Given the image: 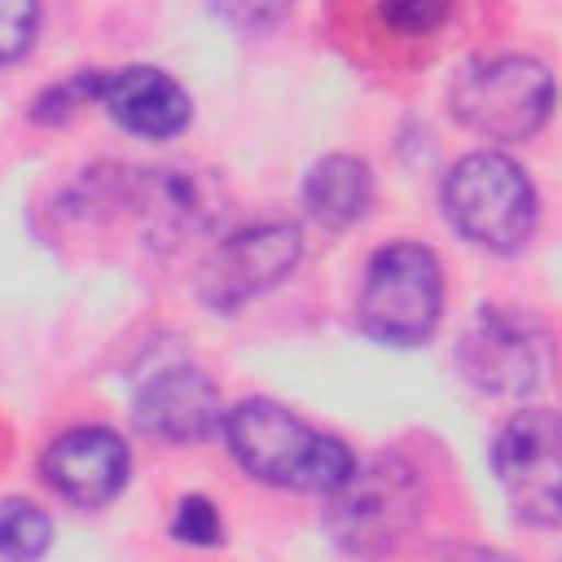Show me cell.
<instances>
[{"label": "cell", "instance_id": "obj_12", "mask_svg": "<svg viewBox=\"0 0 562 562\" xmlns=\"http://www.w3.org/2000/svg\"><path fill=\"white\" fill-rule=\"evenodd\" d=\"M97 105L132 136L145 140H171L189 127L193 101L189 92L158 66H123V70H101L97 83Z\"/></svg>", "mask_w": 562, "mask_h": 562}, {"label": "cell", "instance_id": "obj_18", "mask_svg": "<svg viewBox=\"0 0 562 562\" xmlns=\"http://www.w3.org/2000/svg\"><path fill=\"white\" fill-rule=\"evenodd\" d=\"M40 31V0H0V66L18 61Z\"/></svg>", "mask_w": 562, "mask_h": 562}, {"label": "cell", "instance_id": "obj_4", "mask_svg": "<svg viewBox=\"0 0 562 562\" xmlns=\"http://www.w3.org/2000/svg\"><path fill=\"white\" fill-rule=\"evenodd\" d=\"M443 316V268L422 241H386L360 285V329L391 347H417Z\"/></svg>", "mask_w": 562, "mask_h": 562}, {"label": "cell", "instance_id": "obj_15", "mask_svg": "<svg viewBox=\"0 0 562 562\" xmlns=\"http://www.w3.org/2000/svg\"><path fill=\"white\" fill-rule=\"evenodd\" d=\"M97 83H101V70H75L70 79H61V83H53V88H44V92L35 97L31 119L44 123V127L75 119L88 101H97Z\"/></svg>", "mask_w": 562, "mask_h": 562}, {"label": "cell", "instance_id": "obj_1", "mask_svg": "<svg viewBox=\"0 0 562 562\" xmlns=\"http://www.w3.org/2000/svg\"><path fill=\"white\" fill-rule=\"evenodd\" d=\"M220 430H224L237 465L250 479L272 483V487L334 496L356 474V452L342 439L307 426L277 400L255 395V400L233 404L224 413Z\"/></svg>", "mask_w": 562, "mask_h": 562}, {"label": "cell", "instance_id": "obj_19", "mask_svg": "<svg viewBox=\"0 0 562 562\" xmlns=\"http://www.w3.org/2000/svg\"><path fill=\"white\" fill-rule=\"evenodd\" d=\"M171 536L184 540V544H220V514L206 496H184L176 505V518H171Z\"/></svg>", "mask_w": 562, "mask_h": 562}, {"label": "cell", "instance_id": "obj_9", "mask_svg": "<svg viewBox=\"0 0 562 562\" xmlns=\"http://www.w3.org/2000/svg\"><path fill=\"white\" fill-rule=\"evenodd\" d=\"M123 206L136 211L145 237L154 246H184L189 237H206L224 211V184L198 167H140L127 171Z\"/></svg>", "mask_w": 562, "mask_h": 562}, {"label": "cell", "instance_id": "obj_17", "mask_svg": "<svg viewBox=\"0 0 562 562\" xmlns=\"http://www.w3.org/2000/svg\"><path fill=\"white\" fill-rule=\"evenodd\" d=\"M378 13L395 35H430L448 22L452 0H378Z\"/></svg>", "mask_w": 562, "mask_h": 562}, {"label": "cell", "instance_id": "obj_14", "mask_svg": "<svg viewBox=\"0 0 562 562\" xmlns=\"http://www.w3.org/2000/svg\"><path fill=\"white\" fill-rule=\"evenodd\" d=\"M53 544V522L35 501L9 496L0 501V558L4 562H35Z\"/></svg>", "mask_w": 562, "mask_h": 562}, {"label": "cell", "instance_id": "obj_8", "mask_svg": "<svg viewBox=\"0 0 562 562\" xmlns=\"http://www.w3.org/2000/svg\"><path fill=\"white\" fill-rule=\"evenodd\" d=\"M303 259V237L294 224H246L228 233L198 272V299L211 312H237L250 299L281 285Z\"/></svg>", "mask_w": 562, "mask_h": 562}, {"label": "cell", "instance_id": "obj_13", "mask_svg": "<svg viewBox=\"0 0 562 562\" xmlns=\"http://www.w3.org/2000/svg\"><path fill=\"white\" fill-rule=\"evenodd\" d=\"M303 206L325 228H351L373 206V171L356 154H325L303 176Z\"/></svg>", "mask_w": 562, "mask_h": 562}, {"label": "cell", "instance_id": "obj_6", "mask_svg": "<svg viewBox=\"0 0 562 562\" xmlns=\"http://www.w3.org/2000/svg\"><path fill=\"white\" fill-rule=\"evenodd\" d=\"M492 470L505 492V505L527 527L562 522V417L544 408L514 413L496 443Z\"/></svg>", "mask_w": 562, "mask_h": 562}, {"label": "cell", "instance_id": "obj_2", "mask_svg": "<svg viewBox=\"0 0 562 562\" xmlns=\"http://www.w3.org/2000/svg\"><path fill=\"white\" fill-rule=\"evenodd\" d=\"M443 215L465 241L518 255L536 233V189L509 154L479 149L443 176Z\"/></svg>", "mask_w": 562, "mask_h": 562}, {"label": "cell", "instance_id": "obj_11", "mask_svg": "<svg viewBox=\"0 0 562 562\" xmlns=\"http://www.w3.org/2000/svg\"><path fill=\"white\" fill-rule=\"evenodd\" d=\"M127 474H132V452L123 435L105 426H75L44 448V479L57 487L61 501L79 509L110 505L123 492Z\"/></svg>", "mask_w": 562, "mask_h": 562}, {"label": "cell", "instance_id": "obj_20", "mask_svg": "<svg viewBox=\"0 0 562 562\" xmlns=\"http://www.w3.org/2000/svg\"><path fill=\"white\" fill-rule=\"evenodd\" d=\"M448 562H514V558H505L496 549H452Z\"/></svg>", "mask_w": 562, "mask_h": 562}, {"label": "cell", "instance_id": "obj_7", "mask_svg": "<svg viewBox=\"0 0 562 562\" xmlns=\"http://www.w3.org/2000/svg\"><path fill=\"white\" fill-rule=\"evenodd\" d=\"M461 378L483 395H531L549 378V334L514 307H479L457 342Z\"/></svg>", "mask_w": 562, "mask_h": 562}, {"label": "cell", "instance_id": "obj_10", "mask_svg": "<svg viewBox=\"0 0 562 562\" xmlns=\"http://www.w3.org/2000/svg\"><path fill=\"white\" fill-rule=\"evenodd\" d=\"M132 417L149 439L202 443L224 426V404L215 382L193 364H167L136 386Z\"/></svg>", "mask_w": 562, "mask_h": 562}, {"label": "cell", "instance_id": "obj_16", "mask_svg": "<svg viewBox=\"0 0 562 562\" xmlns=\"http://www.w3.org/2000/svg\"><path fill=\"white\" fill-rule=\"evenodd\" d=\"M294 0H211V13L237 35H268L285 22Z\"/></svg>", "mask_w": 562, "mask_h": 562}, {"label": "cell", "instance_id": "obj_5", "mask_svg": "<svg viewBox=\"0 0 562 562\" xmlns=\"http://www.w3.org/2000/svg\"><path fill=\"white\" fill-rule=\"evenodd\" d=\"M417 509H422V479H417V470L404 457L386 452L369 470H356L334 492L329 527H334V536L351 553L382 558L386 549H395L413 531Z\"/></svg>", "mask_w": 562, "mask_h": 562}, {"label": "cell", "instance_id": "obj_3", "mask_svg": "<svg viewBox=\"0 0 562 562\" xmlns=\"http://www.w3.org/2000/svg\"><path fill=\"white\" fill-rule=\"evenodd\" d=\"M448 105L461 127L487 136V140H527L536 136L558 105L553 70L536 57L505 53L487 61H470L448 92Z\"/></svg>", "mask_w": 562, "mask_h": 562}]
</instances>
